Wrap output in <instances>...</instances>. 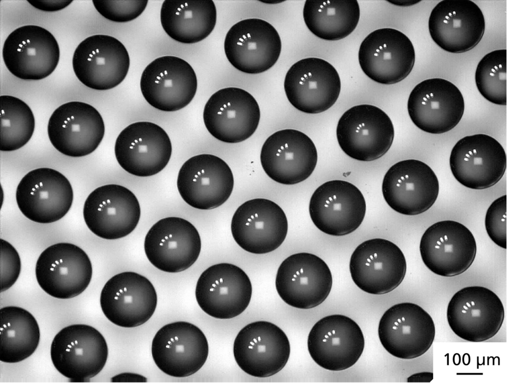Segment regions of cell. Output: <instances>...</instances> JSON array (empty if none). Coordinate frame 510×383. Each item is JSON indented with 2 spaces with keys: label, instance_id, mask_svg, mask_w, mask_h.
I'll list each match as a JSON object with an SVG mask.
<instances>
[{
  "label": "cell",
  "instance_id": "12",
  "mask_svg": "<svg viewBox=\"0 0 510 383\" xmlns=\"http://www.w3.org/2000/svg\"><path fill=\"white\" fill-rule=\"evenodd\" d=\"M130 65L128 53L117 38L96 34L87 37L77 46L72 66L78 80L86 87L105 91L120 84Z\"/></svg>",
  "mask_w": 510,
  "mask_h": 383
},
{
  "label": "cell",
  "instance_id": "16",
  "mask_svg": "<svg viewBox=\"0 0 510 383\" xmlns=\"http://www.w3.org/2000/svg\"><path fill=\"white\" fill-rule=\"evenodd\" d=\"M2 58L8 70L24 80H40L51 75L60 59L55 37L45 28L26 25L12 31L2 48Z\"/></svg>",
  "mask_w": 510,
  "mask_h": 383
},
{
  "label": "cell",
  "instance_id": "15",
  "mask_svg": "<svg viewBox=\"0 0 510 383\" xmlns=\"http://www.w3.org/2000/svg\"><path fill=\"white\" fill-rule=\"evenodd\" d=\"M309 353L320 367L340 371L353 366L360 358L365 339L358 324L350 317L333 314L318 320L309 332Z\"/></svg>",
  "mask_w": 510,
  "mask_h": 383
},
{
  "label": "cell",
  "instance_id": "22",
  "mask_svg": "<svg viewBox=\"0 0 510 383\" xmlns=\"http://www.w3.org/2000/svg\"><path fill=\"white\" fill-rule=\"evenodd\" d=\"M141 210L138 200L128 188L119 185L99 187L87 197L83 217L97 236L116 240L127 236L137 226Z\"/></svg>",
  "mask_w": 510,
  "mask_h": 383
},
{
  "label": "cell",
  "instance_id": "27",
  "mask_svg": "<svg viewBox=\"0 0 510 383\" xmlns=\"http://www.w3.org/2000/svg\"><path fill=\"white\" fill-rule=\"evenodd\" d=\"M145 100L161 111L181 109L193 99L197 79L192 66L183 59L163 56L150 62L144 69L140 81Z\"/></svg>",
  "mask_w": 510,
  "mask_h": 383
},
{
  "label": "cell",
  "instance_id": "44",
  "mask_svg": "<svg viewBox=\"0 0 510 383\" xmlns=\"http://www.w3.org/2000/svg\"><path fill=\"white\" fill-rule=\"evenodd\" d=\"M433 379V373L432 372H423L411 375L407 378V382L429 383Z\"/></svg>",
  "mask_w": 510,
  "mask_h": 383
},
{
  "label": "cell",
  "instance_id": "32",
  "mask_svg": "<svg viewBox=\"0 0 510 383\" xmlns=\"http://www.w3.org/2000/svg\"><path fill=\"white\" fill-rule=\"evenodd\" d=\"M172 144L165 131L148 121L131 123L119 134L115 154L120 166L132 175L147 177L161 172L168 163Z\"/></svg>",
  "mask_w": 510,
  "mask_h": 383
},
{
  "label": "cell",
  "instance_id": "28",
  "mask_svg": "<svg viewBox=\"0 0 510 383\" xmlns=\"http://www.w3.org/2000/svg\"><path fill=\"white\" fill-rule=\"evenodd\" d=\"M150 263L157 269L175 273L189 268L197 260L201 240L195 227L179 217H167L154 224L144 239Z\"/></svg>",
  "mask_w": 510,
  "mask_h": 383
},
{
  "label": "cell",
  "instance_id": "23",
  "mask_svg": "<svg viewBox=\"0 0 510 383\" xmlns=\"http://www.w3.org/2000/svg\"><path fill=\"white\" fill-rule=\"evenodd\" d=\"M465 108L463 96L451 82L439 78L417 84L407 101L410 119L421 130L433 134L447 132L461 120Z\"/></svg>",
  "mask_w": 510,
  "mask_h": 383
},
{
  "label": "cell",
  "instance_id": "6",
  "mask_svg": "<svg viewBox=\"0 0 510 383\" xmlns=\"http://www.w3.org/2000/svg\"><path fill=\"white\" fill-rule=\"evenodd\" d=\"M435 327L430 315L417 304H395L383 313L379 324L380 341L390 355L402 359L418 357L431 346Z\"/></svg>",
  "mask_w": 510,
  "mask_h": 383
},
{
  "label": "cell",
  "instance_id": "42",
  "mask_svg": "<svg viewBox=\"0 0 510 383\" xmlns=\"http://www.w3.org/2000/svg\"><path fill=\"white\" fill-rule=\"evenodd\" d=\"M72 1V0H27V2L35 8L47 12L57 11L63 9L70 5Z\"/></svg>",
  "mask_w": 510,
  "mask_h": 383
},
{
  "label": "cell",
  "instance_id": "26",
  "mask_svg": "<svg viewBox=\"0 0 510 383\" xmlns=\"http://www.w3.org/2000/svg\"><path fill=\"white\" fill-rule=\"evenodd\" d=\"M382 193L394 211L415 215L429 209L436 200L439 190L438 178L426 163L416 159L398 162L385 173Z\"/></svg>",
  "mask_w": 510,
  "mask_h": 383
},
{
  "label": "cell",
  "instance_id": "18",
  "mask_svg": "<svg viewBox=\"0 0 510 383\" xmlns=\"http://www.w3.org/2000/svg\"><path fill=\"white\" fill-rule=\"evenodd\" d=\"M100 302L104 314L112 323L133 328L146 323L153 315L157 296L153 285L146 277L135 272H124L106 283Z\"/></svg>",
  "mask_w": 510,
  "mask_h": 383
},
{
  "label": "cell",
  "instance_id": "21",
  "mask_svg": "<svg viewBox=\"0 0 510 383\" xmlns=\"http://www.w3.org/2000/svg\"><path fill=\"white\" fill-rule=\"evenodd\" d=\"M259 105L245 90L236 87L221 89L206 103L203 121L208 132L216 139L237 143L250 138L260 120Z\"/></svg>",
  "mask_w": 510,
  "mask_h": 383
},
{
  "label": "cell",
  "instance_id": "5",
  "mask_svg": "<svg viewBox=\"0 0 510 383\" xmlns=\"http://www.w3.org/2000/svg\"><path fill=\"white\" fill-rule=\"evenodd\" d=\"M233 353L239 367L257 378L275 375L286 365L290 345L284 332L275 324L257 321L244 327L234 340Z\"/></svg>",
  "mask_w": 510,
  "mask_h": 383
},
{
  "label": "cell",
  "instance_id": "4",
  "mask_svg": "<svg viewBox=\"0 0 510 383\" xmlns=\"http://www.w3.org/2000/svg\"><path fill=\"white\" fill-rule=\"evenodd\" d=\"M333 283L331 271L318 256L307 252L293 254L281 263L275 287L288 305L307 309L320 305L328 297Z\"/></svg>",
  "mask_w": 510,
  "mask_h": 383
},
{
  "label": "cell",
  "instance_id": "8",
  "mask_svg": "<svg viewBox=\"0 0 510 383\" xmlns=\"http://www.w3.org/2000/svg\"><path fill=\"white\" fill-rule=\"evenodd\" d=\"M92 263L86 253L69 243L54 244L39 255L35 276L40 287L58 299H69L82 293L90 284Z\"/></svg>",
  "mask_w": 510,
  "mask_h": 383
},
{
  "label": "cell",
  "instance_id": "31",
  "mask_svg": "<svg viewBox=\"0 0 510 383\" xmlns=\"http://www.w3.org/2000/svg\"><path fill=\"white\" fill-rule=\"evenodd\" d=\"M313 141L302 132L292 129L277 131L264 142L260 161L266 174L274 181L295 185L310 177L317 162Z\"/></svg>",
  "mask_w": 510,
  "mask_h": 383
},
{
  "label": "cell",
  "instance_id": "2",
  "mask_svg": "<svg viewBox=\"0 0 510 383\" xmlns=\"http://www.w3.org/2000/svg\"><path fill=\"white\" fill-rule=\"evenodd\" d=\"M50 356L61 375L72 382H84L103 370L108 359V347L105 338L96 328L75 324L56 334L51 343Z\"/></svg>",
  "mask_w": 510,
  "mask_h": 383
},
{
  "label": "cell",
  "instance_id": "41",
  "mask_svg": "<svg viewBox=\"0 0 510 383\" xmlns=\"http://www.w3.org/2000/svg\"><path fill=\"white\" fill-rule=\"evenodd\" d=\"M1 242V291L11 287L18 279L21 271V261L14 247L7 241Z\"/></svg>",
  "mask_w": 510,
  "mask_h": 383
},
{
  "label": "cell",
  "instance_id": "10",
  "mask_svg": "<svg viewBox=\"0 0 510 383\" xmlns=\"http://www.w3.org/2000/svg\"><path fill=\"white\" fill-rule=\"evenodd\" d=\"M349 270L355 285L372 294L387 293L402 282L406 262L400 249L384 239L374 238L359 245L353 252Z\"/></svg>",
  "mask_w": 510,
  "mask_h": 383
},
{
  "label": "cell",
  "instance_id": "17",
  "mask_svg": "<svg viewBox=\"0 0 510 383\" xmlns=\"http://www.w3.org/2000/svg\"><path fill=\"white\" fill-rule=\"evenodd\" d=\"M73 191L68 179L49 168L30 171L19 182L16 190L17 206L29 220L42 224L59 220L70 210Z\"/></svg>",
  "mask_w": 510,
  "mask_h": 383
},
{
  "label": "cell",
  "instance_id": "43",
  "mask_svg": "<svg viewBox=\"0 0 510 383\" xmlns=\"http://www.w3.org/2000/svg\"><path fill=\"white\" fill-rule=\"evenodd\" d=\"M147 378L142 375L129 372L117 375L111 378L112 382H146Z\"/></svg>",
  "mask_w": 510,
  "mask_h": 383
},
{
  "label": "cell",
  "instance_id": "30",
  "mask_svg": "<svg viewBox=\"0 0 510 383\" xmlns=\"http://www.w3.org/2000/svg\"><path fill=\"white\" fill-rule=\"evenodd\" d=\"M234 178L229 165L220 157L209 154L194 156L182 165L177 187L184 201L201 210L217 208L230 197Z\"/></svg>",
  "mask_w": 510,
  "mask_h": 383
},
{
  "label": "cell",
  "instance_id": "24",
  "mask_svg": "<svg viewBox=\"0 0 510 383\" xmlns=\"http://www.w3.org/2000/svg\"><path fill=\"white\" fill-rule=\"evenodd\" d=\"M449 164L455 179L463 186L483 190L496 184L504 176L507 157L502 145L485 134L468 135L453 146Z\"/></svg>",
  "mask_w": 510,
  "mask_h": 383
},
{
  "label": "cell",
  "instance_id": "37",
  "mask_svg": "<svg viewBox=\"0 0 510 383\" xmlns=\"http://www.w3.org/2000/svg\"><path fill=\"white\" fill-rule=\"evenodd\" d=\"M0 148L2 151L17 150L30 140L35 121L32 110L23 100L13 96H1Z\"/></svg>",
  "mask_w": 510,
  "mask_h": 383
},
{
  "label": "cell",
  "instance_id": "36",
  "mask_svg": "<svg viewBox=\"0 0 510 383\" xmlns=\"http://www.w3.org/2000/svg\"><path fill=\"white\" fill-rule=\"evenodd\" d=\"M0 313V361L21 362L31 356L40 341L38 324L33 315L18 306L1 308Z\"/></svg>",
  "mask_w": 510,
  "mask_h": 383
},
{
  "label": "cell",
  "instance_id": "34",
  "mask_svg": "<svg viewBox=\"0 0 510 383\" xmlns=\"http://www.w3.org/2000/svg\"><path fill=\"white\" fill-rule=\"evenodd\" d=\"M217 10L213 0H165L160 21L165 33L184 44L199 42L215 28Z\"/></svg>",
  "mask_w": 510,
  "mask_h": 383
},
{
  "label": "cell",
  "instance_id": "45",
  "mask_svg": "<svg viewBox=\"0 0 510 383\" xmlns=\"http://www.w3.org/2000/svg\"><path fill=\"white\" fill-rule=\"evenodd\" d=\"M421 0H388L387 1L393 5L399 6H408L416 4Z\"/></svg>",
  "mask_w": 510,
  "mask_h": 383
},
{
  "label": "cell",
  "instance_id": "25",
  "mask_svg": "<svg viewBox=\"0 0 510 383\" xmlns=\"http://www.w3.org/2000/svg\"><path fill=\"white\" fill-rule=\"evenodd\" d=\"M232 235L245 251L263 254L277 249L284 241L288 221L283 209L268 199L247 200L235 211L231 220Z\"/></svg>",
  "mask_w": 510,
  "mask_h": 383
},
{
  "label": "cell",
  "instance_id": "7",
  "mask_svg": "<svg viewBox=\"0 0 510 383\" xmlns=\"http://www.w3.org/2000/svg\"><path fill=\"white\" fill-rule=\"evenodd\" d=\"M151 355L164 374L184 378L198 372L209 354L207 339L202 331L186 321L167 324L160 328L151 343Z\"/></svg>",
  "mask_w": 510,
  "mask_h": 383
},
{
  "label": "cell",
  "instance_id": "20",
  "mask_svg": "<svg viewBox=\"0 0 510 383\" xmlns=\"http://www.w3.org/2000/svg\"><path fill=\"white\" fill-rule=\"evenodd\" d=\"M252 286L247 274L239 267L228 263L212 265L200 276L195 297L201 309L220 319L234 318L248 307Z\"/></svg>",
  "mask_w": 510,
  "mask_h": 383
},
{
  "label": "cell",
  "instance_id": "35",
  "mask_svg": "<svg viewBox=\"0 0 510 383\" xmlns=\"http://www.w3.org/2000/svg\"><path fill=\"white\" fill-rule=\"evenodd\" d=\"M303 17L307 27L316 36L336 41L355 29L360 9L357 0H306Z\"/></svg>",
  "mask_w": 510,
  "mask_h": 383
},
{
  "label": "cell",
  "instance_id": "33",
  "mask_svg": "<svg viewBox=\"0 0 510 383\" xmlns=\"http://www.w3.org/2000/svg\"><path fill=\"white\" fill-rule=\"evenodd\" d=\"M428 29L433 41L441 49L461 53L474 48L485 30L480 8L472 0H444L432 9Z\"/></svg>",
  "mask_w": 510,
  "mask_h": 383
},
{
  "label": "cell",
  "instance_id": "14",
  "mask_svg": "<svg viewBox=\"0 0 510 383\" xmlns=\"http://www.w3.org/2000/svg\"><path fill=\"white\" fill-rule=\"evenodd\" d=\"M341 87L336 69L327 61L316 57L304 58L293 64L284 81L289 102L298 110L308 114L319 113L332 106L339 96Z\"/></svg>",
  "mask_w": 510,
  "mask_h": 383
},
{
  "label": "cell",
  "instance_id": "9",
  "mask_svg": "<svg viewBox=\"0 0 510 383\" xmlns=\"http://www.w3.org/2000/svg\"><path fill=\"white\" fill-rule=\"evenodd\" d=\"M415 59L409 38L391 28L376 29L361 43L358 60L361 69L372 80L391 85L404 80L411 72Z\"/></svg>",
  "mask_w": 510,
  "mask_h": 383
},
{
  "label": "cell",
  "instance_id": "40",
  "mask_svg": "<svg viewBox=\"0 0 510 383\" xmlns=\"http://www.w3.org/2000/svg\"><path fill=\"white\" fill-rule=\"evenodd\" d=\"M507 195L495 200L486 212L485 225L490 239L498 246L507 248Z\"/></svg>",
  "mask_w": 510,
  "mask_h": 383
},
{
  "label": "cell",
  "instance_id": "39",
  "mask_svg": "<svg viewBox=\"0 0 510 383\" xmlns=\"http://www.w3.org/2000/svg\"><path fill=\"white\" fill-rule=\"evenodd\" d=\"M98 12L116 22H127L138 17L145 10L148 0H93Z\"/></svg>",
  "mask_w": 510,
  "mask_h": 383
},
{
  "label": "cell",
  "instance_id": "3",
  "mask_svg": "<svg viewBox=\"0 0 510 383\" xmlns=\"http://www.w3.org/2000/svg\"><path fill=\"white\" fill-rule=\"evenodd\" d=\"M447 319L453 332L460 338L481 342L494 337L500 329L505 310L498 296L481 286L465 287L449 301Z\"/></svg>",
  "mask_w": 510,
  "mask_h": 383
},
{
  "label": "cell",
  "instance_id": "19",
  "mask_svg": "<svg viewBox=\"0 0 510 383\" xmlns=\"http://www.w3.org/2000/svg\"><path fill=\"white\" fill-rule=\"evenodd\" d=\"M366 203L360 190L343 180L326 182L313 193L309 212L316 227L334 236L349 234L362 224Z\"/></svg>",
  "mask_w": 510,
  "mask_h": 383
},
{
  "label": "cell",
  "instance_id": "13",
  "mask_svg": "<svg viewBox=\"0 0 510 383\" xmlns=\"http://www.w3.org/2000/svg\"><path fill=\"white\" fill-rule=\"evenodd\" d=\"M421 259L433 273L453 277L466 271L476 255L477 244L471 231L454 220L437 222L423 234L419 244Z\"/></svg>",
  "mask_w": 510,
  "mask_h": 383
},
{
  "label": "cell",
  "instance_id": "11",
  "mask_svg": "<svg viewBox=\"0 0 510 383\" xmlns=\"http://www.w3.org/2000/svg\"><path fill=\"white\" fill-rule=\"evenodd\" d=\"M224 51L230 64L247 74H257L270 69L277 61L282 48L276 29L256 18L242 20L227 32Z\"/></svg>",
  "mask_w": 510,
  "mask_h": 383
},
{
  "label": "cell",
  "instance_id": "46",
  "mask_svg": "<svg viewBox=\"0 0 510 383\" xmlns=\"http://www.w3.org/2000/svg\"><path fill=\"white\" fill-rule=\"evenodd\" d=\"M283 2V1L276 0V1H262V2H263V3H269V4H277L278 3H280V2Z\"/></svg>",
  "mask_w": 510,
  "mask_h": 383
},
{
  "label": "cell",
  "instance_id": "1",
  "mask_svg": "<svg viewBox=\"0 0 510 383\" xmlns=\"http://www.w3.org/2000/svg\"><path fill=\"white\" fill-rule=\"evenodd\" d=\"M394 130L389 117L368 104L354 106L340 118L336 128L338 144L354 159L369 162L383 156L390 148Z\"/></svg>",
  "mask_w": 510,
  "mask_h": 383
},
{
  "label": "cell",
  "instance_id": "38",
  "mask_svg": "<svg viewBox=\"0 0 510 383\" xmlns=\"http://www.w3.org/2000/svg\"><path fill=\"white\" fill-rule=\"evenodd\" d=\"M507 50L498 49L486 54L476 68L475 79L481 95L489 101L507 104Z\"/></svg>",
  "mask_w": 510,
  "mask_h": 383
},
{
  "label": "cell",
  "instance_id": "29",
  "mask_svg": "<svg viewBox=\"0 0 510 383\" xmlns=\"http://www.w3.org/2000/svg\"><path fill=\"white\" fill-rule=\"evenodd\" d=\"M105 127L100 112L85 102L73 101L57 107L49 118L50 141L61 153L81 157L93 152L100 144Z\"/></svg>",
  "mask_w": 510,
  "mask_h": 383
}]
</instances>
